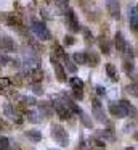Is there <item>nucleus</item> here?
I'll return each instance as SVG.
<instances>
[{
    "instance_id": "1",
    "label": "nucleus",
    "mask_w": 138,
    "mask_h": 150,
    "mask_svg": "<svg viewBox=\"0 0 138 150\" xmlns=\"http://www.w3.org/2000/svg\"><path fill=\"white\" fill-rule=\"evenodd\" d=\"M0 21L5 24H8L10 28L24 33V24L21 20V13H6V11H0Z\"/></svg>"
},
{
    "instance_id": "2",
    "label": "nucleus",
    "mask_w": 138,
    "mask_h": 150,
    "mask_svg": "<svg viewBox=\"0 0 138 150\" xmlns=\"http://www.w3.org/2000/svg\"><path fill=\"white\" fill-rule=\"evenodd\" d=\"M50 136H51V139H53L58 145H61V147H67V145H69V136H67L66 129H64L61 124H53V126H51Z\"/></svg>"
},
{
    "instance_id": "3",
    "label": "nucleus",
    "mask_w": 138,
    "mask_h": 150,
    "mask_svg": "<svg viewBox=\"0 0 138 150\" xmlns=\"http://www.w3.org/2000/svg\"><path fill=\"white\" fill-rule=\"evenodd\" d=\"M31 29H32V33L35 34L37 39H40V40H50L51 39V33L48 31V28L45 26L43 21H39V20H35V18H32Z\"/></svg>"
},
{
    "instance_id": "4",
    "label": "nucleus",
    "mask_w": 138,
    "mask_h": 150,
    "mask_svg": "<svg viewBox=\"0 0 138 150\" xmlns=\"http://www.w3.org/2000/svg\"><path fill=\"white\" fill-rule=\"evenodd\" d=\"M53 110L56 111V115L60 116L61 121H66L71 118V115H72V111H71V108L67 107L66 103L63 102V98L61 97H56L53 98Z\"/></svg>"
},
{
    "instance_id": "5",
    "label": "nucleus",
    "mask_w": 138,
    "mask_h": 150,
    "mask_svg": "<svg viewBox=\"0 0 138 150\" xmlns=\"http://www.w3.org/2000/svg\"><path fill=\"white\" fill-rule=\"evenodd\" d=\"M98 45H99L101 53H104V55L111 53V40H109V36H108V26L106 24H104V29L101 31V34L98 37Z\"/></svg>"
},
{
    "instance_id": "6",
    "label": "nucleus",
    "mask_w": 138,
    "mask_h": 150,
    "mask_svg": "<svg viewBox=\"0 0 138 150\" xmlns=\"http://www.w3.org/2000/svg\"><path fill=\"white\" fill-rule=\"evenodd\" d=\"M64 16H66V28L71 31V33H79V31H82V28H80V24H79V20H77L76 13H74V10H67L66 13H64Z\"/></svg>"
},
{
    "instance_id": "7",
    "label": "nucleus",
    "mask_w": 138,
    "mask_h": 150,
    "mask_svg": "<svg viewBox=\"0 0 138 150\" xmlns=\"http://www.w3.org/2000/svg\"><path fill=\"white\" fill-rule=\"evenodd\" d=\"M22 66H24V73L32 71L35 68H40V58H39L37 53H27L24 57V62H22Z\"/></svg>"
},
{
    "instance_id": "8",
    "label": "nucleus",
    "mask_w": 138,
    "mask_h": 150,
    "mask_svg": "<svg viewBox=\"0 0 138 150\" xmlns=\"http://www.w3.org/2000/svg\"><path fill=\"white\" fill-rule=\"evenodd\" d=\"M3 113H5L6 118H10V120H13L16 124H21L22 123V115L19 113L18 110H16L15 105L11 103H5L3 105Z\"/></svg>"
},
{
    "instance_id": "9",
    "label": "nucleus",
    "mask_w": 138,
    "mask_h": 150,
    "mask_svg": "<svg viewBox=\"0 0 138 150\" xmlns=\"http://www.w3.org/2000/svg\"><path fill=\"white\" fill-rule=\"evenodd\" d=\"M50 63L53 65V69H55V74H56V79H58L60 82H64V81L67 79V78H66V69L63 68V65L58 62V58L53 55V53L50 55Z\"/></svg>"
},
{
    "instance_id": "10",
    "label": "nucleus",
    "mask_w": 138,
    "mask_h": 150,
    "mask_svg": "<svg viewBox=\"0 0 138 150\" xmlns=\"http://www.w3.org/2000/svg\"><path fill=\"white\" fill-rule=\"evenodd\" d=\"M92 113H93V116L96 118V121H99V123H104L106 121V116L101 110V102L98 100V97L92 98Z\"/></svg>"
},
{
    "instance_id": "11",
    "label": "nucleus",
    "mask_w": 138,
    "mask_h": 150,
    "mask_svg": "<svg viewBox=\"0 0 138 150\" xmlns=\"http://www.w3.org/2000/svg\"><path fill=\"white\" fill-rule=\"evenodd\" d=\"M108 110H109V113H111L114 118H127V113H125L124 107H122L119 102H109Z\"/></svg>"
},
{
    "instance_id": "12",
    "label": "nucleus",
    "mask_w": 138,
    "mask_h": 150,
    "mask_svg": "<svg viewBox=\"0 0 138 150\" xmlns=\"http://www.w3.org/2000/svg\"><path fill=\"white\" fill-rule=\"evenodd\" d=\"M0 50L3 52H15L16 50V44L10 36H2L0 37Z\"/></svg>"
},
{
    "instance_id": "13",
    "label": "nucleus",
    "mask_w": 138,
    "mask_h": 150,
    "mask_svg": "<svg viewBox=\"0 0 138 150\" xmlns=\"http://www.w3.org/2000/svg\"><path fill=\"white\" fill-rule=\"evenodd\" d=\"M106 8H108V13L112 18H116V20L120 18V5H119V0H108Z\"/></svg>"
},
{
    "instance_id": "14",
    "label": "nucleus",
    "mask_w": 138,
    "mask_h": 150,
    "mask_svg": "<svg viewBox=\"0 0 138 150\" xmlns=\"http://www.w3.org/2000/svg\"><path fill=\"white\" fill-rule=\"evenodd\" d=\"M119 103L124 107V110H125V113H127V116H130L132 120H137V116H138V111H137V108L133 107V105L130 103L128 100H125V98H122V100H119Z\"/></svg>"
},
{
    "instance_id": "15",
    "label": "nucleus",
    "mask_w": 138,
    "mask_h": 150,
    "mask_svg": "<svg viewBox=\"0 0 138 150\" xmlns=\"http://www.w3.org/2000/svg\"><path fill=\"white\" fill-rule=\"evenodd\" d=\"M114 45H116V50H117L119 53H124L125 47H127V40L124 39V36H122V33H116L114 36Z\"/></svg>"
},
{
    "instance_id": "16",
    "label": "nucleus",
    "mask_w": 138,
    "mask_h": 150,
    "mask_svg": "<svg viewBox=\"0 0 138 150\" xmlns=\"http://www.w3.org/2000/svg\"><path fill=\"white\" fill-rule=\"evenodd\" d=\"M37 105H39V111H40V115L43 118H50L53 115V105L50 102H40Z\"/></svg>"
},
{
    "instance_id": "17",
    "label": "nucleus",
    "mask_w": 138,
    "mask_h": 150,
    "mask_svg": "<svg viewBox=\"0 0 138 150\" xmlns=\"http://www.w3.org/2000/svg\"><path fill=\"white\" fill-rule=\"evenodd\" d=\"M128 21H130L132 31L138 36V10H137V8H130V16H128Z\"/></svg>"
},
{
    "instance_id": "18",
    "label": "nucleus",
    "mask_w": 138,
    "mask_h": 150,
    "mask_svg": "<svg viewBox=\"0 0 138 150\" xmlns=\"http://www.w3.org/2000/svg\"><path fill=\"white\" fill-rule=\"evenodd\" d=\"M85 57H87V65H90L92 68H93V66H98L99 65V55L96 52L88 50V52H85Z\"/></svg>"
},
{
    "instance_id": "19",
    "label": "nucleus",
    "mask_w": 138,
    "mask_h": 150,
    "mask_svg": "<svg viewBox=\"0 0 138 150\" xmlns=\"http://www.w3.org/2000/svg\"><path fill=\"white\" fill-rule=\"evenodd\" d=\"M26 120L29 121V123H34V124H37V123H40L42 121V115H40V111H32V110H27L26 111Z\"/></svg>"
},
{
    "instance_id": "20",
    "label": "nucleus",
    "mask_w": 138,
    "mask_h": 150,
    "mask_svg": "<svg viewBox=\"0 0 138 150\" xmlns=\"http://www.w3.org/2000/svg\"><path fill=\"white\" fill-rule=\"evenodd\" d=\"M10 79H11V84L15 86V87H22V86L27 84V81H24V79H26V74H24V73L15 74L13 78H10Z\"/></svg>"
},
{
    "instance_id": "21",
    "label": "nucleus",
    "mask_w": 138,
    "mask_h": 150,
    "mask_svg": "<svg viewBox=\"0 0 138 150\" xmlns=\"http://www.w3.org/2000/svg\"><path fill=\"white\" fill-rule=\"evenodd\" d=\"M106 74L109 76V79H111L112 82H117L119 81L117 69H116V66L112 65V63H108V65H106Z\"/></svg>"
},
{
    "instance_id": "22",
    "label": "nucleus",
    "mask_w": 138,
    "mask_h": 150,
    "mask_svg": "<svg viewBox=\"0 0 138 150\" xmlns=\"http://www.w3.org/2000/svg\"><path fill=\"white\" fill-rule=\"evenodd\" d=\"M24 134H26L27 139L32 140V142H40V140H42V132L39 129H27Z\"/></svg>"
},
{
    "instance_id": "23",
    "label": "nucleus",
    "mask_w": 138,
    "mask_h": 150,
    "mask_svg": "<svg viewBox=\"0 0 138 150\" xmlns=\"http://www.w3.org/2000/svg\"><path fill=\"white\" fill-rule=\"evenodd\" d=\"M53 55L56 57L58 60H63V62H66V60H67L66 52H64V49L60 45V44H55V53H53Z\"/></svg>"
},
{
    "instance_id": "24",
    "label": "nucleus",
    "mask_w": 138,
    "mask_h": 150,
    "mask_svg": "<svg viewBox=\"0 0 138 150\" xmlns=\"http://www.w3.org/2000/svg\"><path fill=\"white\" fill-rule=\"evenodd\" d=\"M72 60L76 65H87V57H85V52H76L72 55Z\"/></svg>"
},
{
    "instance_id": "25",
    "label": "nucleus",
    "mask_w": 138,
    "mask_h": 150,
    "mask_svg": "<svg viewBox=\"0 0 138 150\" xmlns=\"http://www.w3.org/2000/svg\"><path fill=\"white\" fill-rule=\"evenodd\" d=\"M69 84L72 87V91H83V81L80 78H71Z\"/></svg>"
},
{
    "instance_id": "26",
    "label": "nucleus",
    "mask_w": 138,
    "mask_h": 150,
    "mask_svg": "<svg viewBox=\"0 0 138 150\" xmlns=\"http://www.w3.org/2000/svg\"><path fill=\"white\" fill-rule=\"evenodd\" d=\"M96 136L101 137V139L104 140V142H106V140H114V139H116V137H114V131H112V129H108V131H99V132L96 134Z\"/></svg>"
},
{
    "instance_id": "27",
    "label": "nucleus",
    "mask_w": 138,
    "mask_h": 150,
    "mask_svg": "<svg viewBox=\"0 0 138 150\" xmlns=\"http://www.w3.org/2000/svg\"><path fill=\"white\" fill-rule=\"evenodd\" d=\"M79 116H80V121H82V124H83V126H85V127H88V129H90L93 123H92V120H90V116H88V115H87L85 111L82 110V113H80Z\"/></svg>"
},
{
    "instance_id": "28",
    "label": "nucleus",
    "mask_w": 138,
    "mask_h": 150,
    "mask_svg": "<svg viewBox=\"0 0 138 150\" xmlns=\"http://www.w3.org/2000/svg\"><path fill=\"white\" fill-rule=\"evenodd\" d=\"M11 86V79L10 78H0V95L5 94V89Z\"/></svg>"
},
{
    "instance_id": "29",
    "label": "nucleus",
    "mask_w": 138,
    "mask_h": 150,
    "mask_svg": "<svg viewBox=\"0 0 138 150\" xmlns=\"http://www.w3.org/2000/svg\"><path fill=\"white\" fill-rule=\"evenodd\" d=\"M125 91H127L128 94H132L133 97L138 98V82H132V84H128L127 87H125Z\"/></svg>"
},
{
    "instance_id": "30",
    "label": "nucleus",
    "mask_w": 138,
    "mask_h": 150,
    "mask_svg": "<svg viewBox=\"0 0 138 150\" xmlns=\"http://www.w3.org/2000/svg\"><path fill=\"white\" fill-rule=\"evenodd\" d=\"M21 102L22 105H26V107H34V105H37V102H35L34 97H21Z\"/></svg>"
},
{
    "instance_id": "31",
    "label": "nucleus",
    "mask_w": 138,
    "mask_h": 150,
    "mask_svg": "<svg viewBox=\"0 0 138 150\" xmlns=\"http://www.w3.org/2000/svg\"><path fill=\"white\" fill-rule=\"evenodd\" d=\"M82 33H83V39H85V42L87 44H92L93 40H95V37H93V34H92V31L90 29H82Z\"/></svg>"
},
{
    "instance_id": "32",
    "label": "nucleus",
    "mask_w": 138,
    "mask_h": 150,
    "mask_svg": "<svg viewBox=\"0 0 138 150\" xmlns=\"http://www.w3.org/2000/svg\"><path fill=\"white\" fill-rule=\"evenodd\" d=\"M0 150H10V140L3 136H0Z\"/></svg>"
},
{
    "instance_id": "33",
    "label": "nucleus",
    "mask_w": 138,
    "mask_h": 150,
    "mask_svg": "<svg viewBox=\"0 0 138 150\" xmlns=\"http://www.w3.org/2000/svg\"><path fill=\"white\" fill-rule=\"evenodd\" d=\"M66 69H67L69 73H76V71H77L76 63H74V62H71V60L67 58V60H66Z\"/></svg>"
},
{
    "instance_id": "34",
    "label": "nucleus",
    "mask_w": 138,
    "mask_h": 150,
    "mask_svg": "<svg viewBox=\"0 0 138 150\" xmlns=\"http://www.w3.org/2000/svg\"><path fill=\"white\" fill-rule=\"evenodd\" d=\"M32 92H34L35 95H43V89H42L40 82H37V84H32Z\"/></svg>"
},
{
    "instance_id": "35",
    "label": "nucleus",
    "mask_w": 138,
    "mask_h": 150,
    "mask_svg": "<svg viewBox=\"0 0 138 150\" xmlns=\"http://www.w3.org/2000/svg\"><path fill=\"white\" fill-rule=\"evenodd\" d=\"M63 42H64V45H66V47H71V45H74V44H76V39H74L72 36H64Z\"/></svg>"
},
{
    "instance_id": "36",
    "label": "nucleus",
    "mask_w": 138,
    "mask_h": 150,
    "mask_svg": "<svg viewBox=\"0 0 138 150\" xmlns=\"http://www.w3.org/2000/svg\"><path fill=\"white\" fill-rule=\"evenodd\" d=\"M72 97L76 100H82L83 98V91H72Z\"/></svg>"
},
{
    "instance_id": "37",
    "label": "nucleus",
    "mask_w": 138,
    "mask_h": 150,
    "mask_svg": "<svg viewBox=\"0 0 138 150\" xmlns=\"http://www.w3.org/2000/svg\"><path fill=\"white\" fill-rule=\"evenodd\" d=\"M2 129H5V131H8V129H10V124H8V123H6V121H5V120H2V118H0V131H2Z\"/></svg>"
},
{
    "instance_id": "38",
    "label": "nucleus",
    "mask_w": 138,
    "mask_h": 150,
    "mask_svg": "<svg viewBox=\"0 0 138 150\" xmlns=\"http://www.w3.org/2000/svg\"><path fill=\"white\" fill-rule=\"evenodd\" d=\"M96 94H98V95H104L106 94V89L103 87V86H96Z\"/></svg>"
},
{
    "instance_id": "39",
    "label": "nucleus",
    "mask_w": 138,
    "mask_h": 150,
    "mask_svg": "<svg viewBox=\"0 0 138 150\" xmlns=\"http://www.w3.org/2000/svg\"><path fill=\"white\" fill-rule=\"evenodd\" d=\"M56 4L60 7H64V5H67V0H56Z\"/></svg>"
},
{
    "instance_id": "40",
    "label": "nucleus",
    "mask_w": 138,
    "mask_h": 150,
    "mask_svg": "<svg viewBox=\"0 0 138 150\" xmlns=\"http://www.w3.org/2000/svg\"><path fill=\"white\" fill-rule=\"evenodd\" d=\"M3 66H5V63H3V58H2V55H0V71H2Z\"/></svg>"
},
{
    "instance_id": "41",
    "label": "nucleus",
    "mask_w": 138,
    "mask_h": 150,
    "mask_svg": "<svg viewBox=\"0 0 138 150\" xmlns=\"http://www.w3.org/2000/svg\"><path fill=\"white\" fill-rule=\"evenodd\" d=\"M45 2H47V4H51V2H53V0H45Z\"/></svg>"
},
{
    "instance_id": "42",
    "label": "nucleus",
    "mask_w": 138,
    "mask_h": 150,
    "mask_svg": "<svg viewBox=\"0 0 138 150\" xmlns=\"http://www.w3.org/2000/svg\"><path fill=\"white\" fill-rule=\"evenodd\" d=\"M125 150H133V147H128V149H125Z\"/></svg>"
},
{
    "instance_id": "43",
    "label": "nucleus",
    "mask_w": 138,
    "mask_h": 150,
    "mask_svg": "<svg viewBox=\"0 0 138 150\" xmlns=\"http://www.w3.org/2000/svg\"><path fill=\"white\" fill-rule=\"evenodd\" d=\"M137 139H138V132H137Z\"/></svg>"
},
{
    "instance_id": "44",
    "label": "nucleus",
    "mask_w": 138,
    "mask_h": 150,
    "mask_svg": "<svg viewBox=\"0 0 138 150\" xmlns=\"http://www.w3.org/2000/svg\"><path fill=\"white\" fill-rule=\"evenodd\" d=\"M32 2H37V0H32Z\"/></svg>"
},
{
    "instance_id": "45",
    "label": "nucleus",
    "mask_w": 138,
    "mask_h": 150,
    "mask_svg": "<svg viewBox=\"0 0 138 150\" xmlns=\"http://www.w3.org/2000/svg\"><path fill=\"white\" fill-rule=\"evenodd\" d=\"M137 10H138V8H137Z\"/></svg>"
}]
</instances>
